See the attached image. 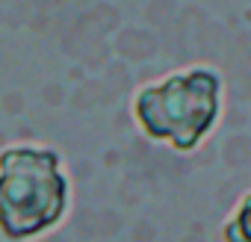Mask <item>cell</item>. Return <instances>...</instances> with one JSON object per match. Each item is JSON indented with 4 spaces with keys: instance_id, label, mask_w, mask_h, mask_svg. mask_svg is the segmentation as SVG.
Masks as SVG:
<instances>
[{
    "instance_id": "cell-3",
    "label": "cell",
    "mask_w": 251,
    "mask_h": 242,
    "mask_svg": "<svg viewBox=\"0 0 251 242\" xmlns=\"http://www.w3.org/2000/svg\"><path fill=\"white\" fill-rule=\"evenodd\" d=\"M222 242H251V189L222 221Z\"/></svg>"
},
{
    "instance_id": "cell-1",
    "label": "cell",
    "mask_w": 251,
    "mask_h": 242,
    "mask_svg": "<svg viewBox=\"0 0 251 242\" xmlns=\"http://www.w3.org/2000/svg\"><path fill=\"white\" fill-rule=\"evenodd\" d=\"M225 109V77L213 65H186L133 92L136 130L175 154H192L216 130Z\"/></svg>"
},
{
    "instance_id": "cell-2",
    "label": "cell",
    "mask_w": 251,
    "mask_h": 242,
    "mask_svg": "<svg viewBox=\"0 0 251 242\" xmlns=\"http://www.w3.org/2000/svg\"><path fill=\"white\" fill-rule=\"evenodd\" d=\"M71 210V177L50 145L0 148V239L33 242L56 230Z\"/></svg>"
}]
</instances>
